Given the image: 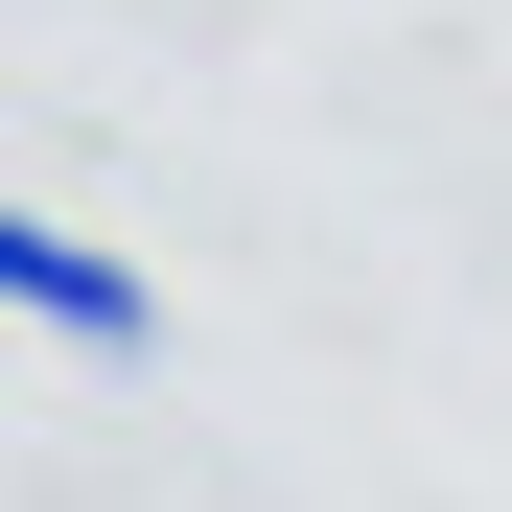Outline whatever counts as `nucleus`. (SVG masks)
Segmentation results:
<instances>
[{
    "mask_svg": "<svg viewBox=\"0 0 512 512\" xmlns=\"http://www.w3.org/2000/svg\"><path fill=\"white\" fill-rule=\"evenodd\" d=\"M0 303H24L47 350H163V280H117L70 210H0Z\"/></svg>",
    "mask_w": 512,
    "mask_h": 512,
    "instance_id": "nucleus-1",
    "label": "nucleus"
}]
</instances>
